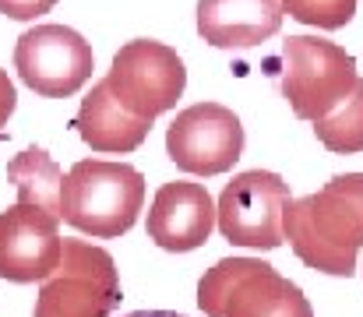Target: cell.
Listing matches in <instances>:
<instances>
[{"label":"cell","mask_w":363,"mask_h":317,"mask_svg":"<svg viewBox=\"0 0 363 317\" xmlns=\"http://www.w3.org/2000/svg\"><path fill=\"white\" fill-rule=\"evenodd\" d=\"M286 240L314 272L350 279L363 247V173H339L286 211Z\"/></svg>","instance_id":"obj_1"},{"label":"cell","mask_w":363,"mask_h":317,"mask_svg":"<svg viewBox=\"0 0 363 317\" xmlns=\"http://www.w3.org/2000/svg\"><path fill=\"white\" fill-rule=\"evenodd\" d=\"M145 208V177L127 162L82 159L64 177L60 218L85 236L113 240L127 233Z\"/></svg>","instance_id":"obj_2"},{"label":"cell","mask_w":363,"mask_h":317,"mask_svg":"<svg viewBox=\"0 0 363 317\" xmlns=\"http://www.w3.org/2000/svg\"><path fill=\"white\" fill-rule=\"evenodd\" d=\"M208 317H314L303 289L261 257H223L198 282Z\"/></svg>","instance_id":"obj_3"},{"label":"cell","mask_w":363,"mask_h":317,"mask_svg":"<svg viewBox=\"0 0 363 317\" xmlns=\"http://www.w3.org/2000/svg\"><path fill=\"white\" fill-rule=\"evenodd\" d=\"M121 300L113 257L89 240H64L60 265L39 286L32 317H110Z\"/></svg>","instance_id":"obj_4"},{"label":"cell","mask_w":363,"mask_h":317,"mask_svg":"<svg viewBox=\"0 0 363 317\" xmlns=\"http://www.w3.org/2000/svg\"><path fill=\"white\" fill-rule=\"evenodd\" d=\"M282 96L289 99V109L300 120H325L353 96L360 82L357 60L339 43L318 35H289L282 46Z\"/></svg>","instance_id":"obj_5"},{"label":"cell","mask_w":363,"mask_h":317,"mask_svg":"<svg viewBox=\"0 0 363 317\" xmlns=\"http://www.w3.org/2000/svg\"><path fill=\"white\" fill-rule=\"evenodd\" d=\"M106 89L117 103L138 116L155 120L159 113L173 109L187 89V67L180 53L159 39H130L123 43L106 71Z\"/></svg>","instance_id":"obj_6"},{"label":"cell","mask_w":363,"mask_h":317,"mask_svg":"<svg viewBox=\"0 0 363 317\" xmlns=\"http://www.w3.org/2000/svg\"><path fill=\"white\" fill-rule=\"evenodd\" d=\"M293 205L289 184L279 173L268 169H247L226 184L219 194V233L237 243V247H254V250H275L286 240V211Z\"/></svg>","instance_id":"obj_7"},{"label":"cell","mask_w":363,"mask_h":317,"mask_svg":"<svg viewBox=\"0 0 363 317\" xmlns=\"http://www.w3.org/2000/svg\"><path fill=\"white\" fill-rule=\"evenodd\" d=\"M92 67H96L92 46L85 43L82 32L67 25H35L14 46L18 78L46 99L74 96L92 78Z\"/></svg>","instance_id":"obj_8"},{"label":"cell","mask_w":363,"mask_h":317,"mask_svg":"<svg viewBox=\"0 0 363 317\" xmlns=\"http://www.w3.org/2000/svg\"><path fill=\"white\" fill-rule=\"evenodd\" d=\"M169 159L194 177H216L233 169L243 155V123L223 103H198L177 113L166 127Z\"/></svg>","instance_id":"obj_9"},{"label":"cell","mask_w":363,"mask_h":317,"mask_svg":"<svg viewBox=\"0 0 363 317\" xmlns=\"http://www.w3.org/2000/svg\"><path fill=\"white\" fill-rule=\"evenodd\" d=\"M60 254V215L18 201L0 211V279L43 286L57 272Z\"/></svg>","instance_id":"obj_10"},{"label":"cell","mask_w":363,"mask_h":317,"mask_svg":"<svg viewBox=\"0 0 363 317\" xmlns=\"http://www.w3.org/2000/svg\"><path fill=\"white\" fill-rule=\"evenodd\" d=\"M219 215L216 201L205 191V184H191V180H173L162 184L155 191V201L148 208V240L162 250L184 254L201 247L212 229H216Z\"/></svg>","instance_id":"obj_11"},{"label":"cell","mask_w":363,"mask_h":317,"mask_svg":"<svg viewBox=\"0 0 363 317\" xmlns=\"http://www.w3.org/2000/svg\"><path fill=\"white\" fill-rule=\"evenodd\" d=\"M282 25V0H198V32L208 46L247 50Z\"/></svg>","instance_id":"obj_12"},{"label":"cell","mask_w":363,"mask_h":317,"mask_svg":"<svg viewBox=\"0 0 363 317\" xmlns=\"http://www.w3.org/2000/svg\"><path fill=\"white\" fill-rule=\"evenodd\" d=\"M74 127L82 134V141L92 148V152H103V155H123V152H134L145 138H148V120H138L123 109L106 82L92 85V92L82 99V109L74 116Z\"/></svg>","instance_id":"obj_13"},{"label":"cell","mask_w":363,"mask_h":317,"mask_svg":"<svg viewBox=\"0 0 363 317\" xmlns=\"http://www.w3.org/2000/svg\"><path fill=\"white\" fill-rule=\"evenodd\" d=\"M7 180L18 191V205H32L50 215H60L64 198V169L43 152V148H25L7 162Z\"/></svg>","instance_id":"obj_14"},{"label":"cell","mask_w":363,"mask_h":317,"mask_svg":"<svg viewBox=\"0 0 363 317\" xmlns=\"http://www.w3.org/2000/svg\"><path fill=\"white\" fill-rule=\"evenodd\" d=\"M314 134L328 152H339V155L363 152V78L357 82V89L346 103L314 123Z\"/></svg>","instance_id":"obj_15"},{"label":"cell","mask_w":363,"mask_h":317,"mask_svg":"<svg viewBox=\"0 0 363 317\" xmlns=\"http://www.w3.org/2000/svg\"><path fill=\"white\" fill-rule=\"evenodd\" d=\"M282 11L314 28H342L357 14V0H282Z\"/></svg>","instance_id":"obj_16"},{"label":"cell","mask_w":363,"mask_h":317,"mask_svg":"<svg viewBox=\"0 0 363 317\" xmlns=\"http://www.w3.org/2000/svg\"><path fill=\"white\" fill-rule=\"evenodd\" d=\"M57 0H0V14L14 18V21H32L39 14H46Z\"/></svg>","instance_id":"obj_17"},{"label":"cell","mask_w":363,"mask_h":317,"mask_svg":"<svg viewBox=\"0 0 363 317\" xmlns=\"http://www.w3.org/2000/svg\"><path fill=\"white\" fill-rule=\"evenodd\" d=\"M14 106H18V96H14V85H11L7 71H0V127H4V123L11 120Z\"/></svg>","instance_id":"obj_18"},{"label":"cell","mask_w":363,"mask_h":317,"mask_svg":"<svg viewBox=\"0 0 363 317\" xmlns=\"http://www.w3.org/2000/svg\"><path fill=\"white\" fill-rule=\"evenodd\" d=\"M123 317H184V314H173V311H134V314Z\"/></svg>","instance_id":"obj_19"}]
</instances>
